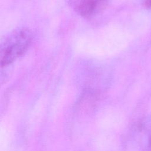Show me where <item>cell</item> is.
<instances>
[{"mask_svg": "<svg viewBox=\"0 0 151 151\" xmlns=\"http://www.w3.org/2000/svg\"><path fill=\"white\" fill-rule=\"evenodd\" d=\"M107 0H76V11L82 16L91 17L101 11Z\"/></svg>", "mask_w": 151, "mask_h": 151, "instance_id": "obj_2", "label": "cell"}, {"mask_svg": "<svg viewBox=\"0 0 151 151\" xmlns=\"http://www.w3.org/2000/svg\"><path fill=\"white\" fill-rule=\"evenodd\" d=\"M31 40V32L28 29L19 28L11 32L1 45V66L11 64L22 56L28 50Z\"/></svg>", "mask_w": 151, "mask_h": 151, "instance_id": "obj_1", "label": "cell"}]
</instances>
